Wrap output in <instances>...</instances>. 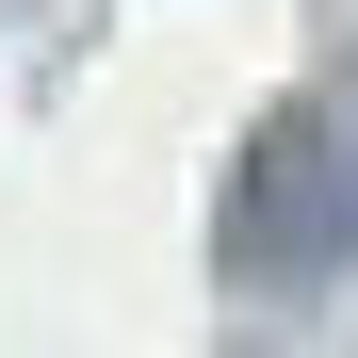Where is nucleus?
Instances as JSON below:
<instances>
[{"label":"nucleus","instance_id":"f257e3e1","mask_svg":"<svg viewBox=\"0 0 358 358\" xmlns=\"http://www.w3.org/2000/svg\"><path fill=\"white\" fill-rule=\"evenodd\" d=\"M228 277L245 293H310V277H342L358 261V131L326 98H277L261 131H245V163H228Z\"/></svg>","mask_w":358,"mask_h":358}]
</instances>
